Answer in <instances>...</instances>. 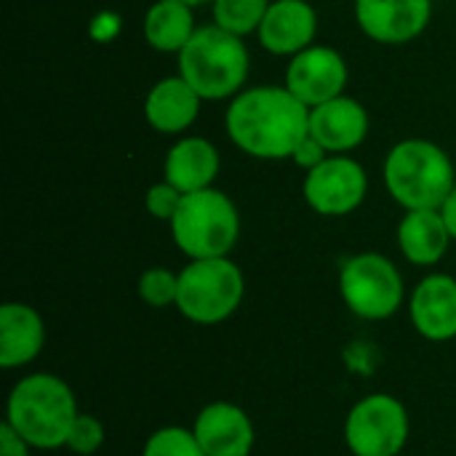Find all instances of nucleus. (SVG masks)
Masks as SVG:
<instances>
[{
    "instance_id": "29",
    "label": "nucleus",
    "mask_w": 456,
    "mask_h": 456,
    "mask_svg": "<svg viewBox=\"0 0 456 456\" xmlns=\"http://www.w3.org/2000/svg\"><path fill=\"white\" fill-rule=\"evenodd\" d=\"M182 3H187V5H192V8H200V5H206V3H211V0H182Z\"/></svg>"
},
{
    "instance_id": "19",
    "label": "nucleus",
    "mask_w": 456,
    "mask_h": 456,
    "mask_svg": "<svg viewBox=\"0 0 456 456\" xmlns=\"http://www.w3.org/2000/svg\"><path fill=\"white\" fill-rule=\"evenodd\" d=\"M398 251L414 267H436L454 240L438 208L406 211L395 230Z\"/></svg>"
},
{
    "instance_id": "13",
    "label": "nucleus",
    "mask_w": 456,
    "mask_h": 456,
    "mask_svg": "<svg viewBox=\"0 0 456 456\" xmlns=\"http://www.w3.org/2000/svg\"><path fill=\"white\" fill-rule=\"evenodd\" d=\"M192 433L206 456H251L256 446L251 417L230 401L203 406L192 422Z\"/></svg>"
},
{
    "instance_id": "5",
    "label": "nucleus",
    "mask_w": 456,
    "mask_h": 456,
    "mask_svg": "<svg viewBox=\"0 0 456 456\" xmlns=\"http://www.w3.org/2000/svg\"><path fill=\"white\" fill-rule=\"evenodd\" d=\"M168 227L176 248L187 259H216L230 256L238 246L240 214L227 192L208 187L187 192Z\"/></svg>"
},
{
    "instance_id": "8",
    "label": "nucleus",
    "mask_w": 456,
    "mask_h": 456,
    "mask_svg": "<svg viewBox=\"0 0 456 456\" xmlns=\"http://www.w3.org/2000/svg\"><path fill=\"white\" fill-rule=\"evenodd\" d=\"M409 436V409L387 393L361 398L345 419V444L353 456H398Z\"/></svg>"
},
{
    "instance_id": "22",
    "label": "nucleus",
    "mask_w": 456,
    "mask_h": 456,
    "mask_svg": "<svg viewBox=\"0 0 456 456\" xmlns=\"http://www.w3.org/2000/svg\"><path fill=\"white\" fill-rule=\"evenodd\" d=\"M142 456H206V452L200 449L192 428L168 425L150 433L142 446Z\"/></svg>"
},
{
    "instance_id": "17",
    "label": "nucleus",
    "mask_w": 456,
    "mask_h": 456,
    "mask_svg": "<svg viewBox=\"0 0 456 456\" xmlns=\"http://www.w3.org/2000/svg\"><path fill=\"white\" fill-rule=\"evenodd\" d=\"M222 168L219 150L206 136H182L171 144L163 160V179L179 192H198L214 187Z\"/></svg>"
},
{
    "instance_id": "27",
    "label": "nucleus",
    "mask_w": 456,
    "mask_h": 456,
    "mask_svg": "<svg viewBox=\"0 0 456 456\" xmlns=\"http://www.w3.org/2000/svg\"><path fill=\"white\" fill-rule=\"evenodd\" d=\"M0 456H32V446L19 438L5 422L0 425Z\"/></svg>"
},
{
    "instance_id": "11",
    "label": "nucleus",
    "mask_w": 456,
    "mask_h": 456,
    "mask_svg": "<svg viewBox=\"0 0 456 456\" xmlns=\"http://www.w3.org/2000/svg\"><path fill=\"white\" fill-rule=\"evenodd\" d=\"M358 29L382 45L417 40L433 19V0H353Z\"/></svg>"
},
{
    "instance_id": "24",
    "label": "nucleus",
    "mask_w": 456,
    "mask_h": 456,
    "mask_svg": "<svg viewBox=\"0 0 456 456\" xmlns=\"http://www.w3.org/2000/svg\"><path fill=\"white\" fill-rule=\"evenodd\" d=\"M107 441V430H104V422L94 414H77L72 430H69V438H67V452L77 456H94Z\"/></svg>"
},
{
    "instance_id": "9",
    "label": "nucleus",
    "mask_w": 456,
    "mask_h": 456,
    "mask_svg": "<svg viewBox=\"0 0 456 456\" xmlns=\"http://www.w3.org/2000/svg\"><path fill=\"white\" fill-rule=\"evenodd\" d=\"M305 203L329 219L358 211L369 195V174L350 155H329L321 166L305 174Z\"/></svg>"
},
{
    "instance_id": "28",
    "label": "nucleus",
    "mask_w": 456,
    "mask_h": 456,
    "mask_svg": "<svg viewBox=\"0 0 456 456\" xmlns=\"http://www.w3.org/2000/svg\"><path fill=\"white\" fill-rule=\"evenodd\" d=\"M438 211L444 214V222H446V227H449V232H452V238L456 240V184H454V190L449 192V198L444 200V206H441Z\"/></svg>"
},
{
    "instance_id": "18",
    "label": "nucleus",
    "mask_w": 456,
    "mask_h": 456,
    "mask_svg": "<svg viewBox=\"0 0 456 456\" xmlns=\"http://www.w3.org/2000/svg\"><path fill=\"white\" fill-rule=\"evenodd\" d=\"M45 347V321L24 302L0 307V366L5 371L29 366Z\"/></svg>"
},
{
    "instance_id": "2",
    "label": "nucleus",
    "mask_w": 456,
    "mask_h": 456,
    "mask_svg": "<svg viewBox=\"0 0 456 456\" xmlns=\"http://www.w3.org/2000/svg\"><path fill=\"white\" fill-rule=\"evenodd\" d=\"M72 387L48 371L21 377L5 401V425L35 452L67 449L69 430L77 419Z\"/></svg>"
},
{
    "instance_id": "3",
    "label": "nucleus",
    "mask_w": 456,
    "mask_h": 456,
    "mask_svg": "<svg viewBox=\"0 0 456 456\" xmlns=\"http://www.w3.org/2000/svg\"><path fill=\"white\" fill-rule=\"evenodd\" d=\"M179 75L203 102H230L246 88L251 53L243 37L211 24L195 29L190 43L176 53Z\"/></svg>"
},
{
    "instance_id": "10",
    "label": "nucleus",
    "mask_w": 456,
    "mask_h": 456,
    "mask_svg": "<svg viewBox=\"0 0 456 456\" xmlns=\"http://www.w3.org/2000/svg\"><path fill=\"white\" fill-rule=\"evenodd\" d=\"M347 80H350L347 59L331 45L313 43L310 48L289 59L283 86L307 107H318L329 99L342 96Z\"/></svg>"
},
{
    "instance_id": "7",
    "label": "nucleus",
    "mask_w": 456,
    "mask_h": 456,
    "mask_svg": "<svg viewBox=\"0 0 456 456\" xmlns=\"http://www.w3.org/2000/svg\"><path fill=\"white\" fill-rule=\"evenodd\" d=\"M339 297L361 321H387L406 302V283L393 259L379 251L347 256L339 267Z\"/></svg>"
},
{
    "instance_id": "1",
    "label": "nucleus",
    "mask_w": 456,
    "mask_h": 456,
    "mask_svg": "<svg viewBox=\"0 0 456 456\" xmlns=\"http://www.w3.org/2000/svg\"><path fill=\"white\" fill-rule=\"evenodd\" d=\"M227 139L256 160H291L310 134V107L286 86H254L230 99L224 110Z\"/></svg>"
},
{
    "instance_id": "20",
    "label": "nucleus",
    "mask_w": 456,
    "mask_h": 456,
    "mask_svg": "<svg viewBox=\"0 0 456 456\" xmlns=\"http://www.w3.org/2000/svg\"><path fill=\"white\" fill-rule=\"evenodd\" d=\"M195 29V8L182 0H155L142 19L144 43L158 53H179Z\"/></svg>"
},
{
    "instance_id": "23",
    "label": "nucleus",
    "mask_w": 456,
    "mask_h": 456,
    "mask_svg": "<svg viewBox=\"0 0 456 456\" xmlns=\"http://www.w3.org/2000/svg\"><path fill=\"white\" fill-rule=\"evenodd\" d=\"M139 299L147 307L166 310L176 307V294H179V273H171L168 267H150L139 275L136 283Z\"/></svg>"
},
{
    "instance_id": "15",
    "label": "nucleus",
    "mask_w": 456,
    "mask_h": 456,
    "mask_svg": "<svg viewBox=\"0 0 456 456\" xmlns=\"http://www.w3.org/2000/svg\"><path fill=\"white\" fill-rule=\"evenodd\" d=\"M369 110L355 96H337L310 107V136H315L329 155H350L369 136Z\"/></svg>"
},
{
    "instance_id": "21",
    "label": "nucleus",
    "mask_w": 456,
    "mask_h": 456,
    "mask_svg": "<svg viewBox=\"0 0 456 456\" xmlns=\"http://www.w3.org/2000/svg\"><path fill=\"white\" fill-rule=\"evenodd\" d=\"M270 3L273 0H211V16L216 27L246 37L256 35Z\"/></svg>"
},
{
    "instance_id": "6",
    "label": "nucleus",
    "mask_w": 456,
    "mask_h": 456,
    "mask_svg": "<svg viewBox=\"0 0 456 456\" xmlns=\"http://www.w3.org/2000/svg\"><path fill=\"white\" fill-rule=\"evenodd\" d=\"M246 297L243 270L230 256L190 259L179 270L176 310L195 326H216L230 321Z\"/></svg>"
},
{
    "instance_id": "12",
    "label": "nucleus",
    "mask_w": 456,
    "mask_h": 456,
    "mask_svg": "<svg viewBox=\"0 0 456 456\" xmlns=\"http://www.w3.org/2000/svg\"><path fill=\"white\" fill-rule=\"evenodd\" d=\"M409 318L414 331L428 342L456 339V278L430 273L409 294Z\"/></svg>"
},
{
    "instance_id": "4",
    "label": "nucleus",
    "mask_w": 456,
    "mask_h": 456,
    "mask_svg": "<svg viewBox=\"0 0 456 456\" xmlns=\"http://www.w3.org/2000/svg\"><path fill=\"white\" fill-rule=\"evenodd\" d=\"M385 187L403 211L441 208L456 184L449 152L430 139H401L382 166Z\"/></svg>"
},
{
    "instance_id": "16",
    "label": "nucleus",
    "mask_w": 456,
    "mask_h": 456,
    "mask_svg": "<svg viewBox=\"0 0 456 456\" xmlns=\"http://www.w3.org/2000/svg\"><path fill=\"white\" fill-rule=\"evenodd\" d=\"M203 99L192 91V86L176 72L160 77L144 99V120L150 128L166 136L184 134L200 115Z\"/></svg>"
},
{
    "instance_id": "25",
    "label": "nucleus",
    "mask_w": 456,
    "mask_h": 456,
    "mask_svg": "<svg viewBox=\"0 0 456 456\" xmlns=\"http://www.w3.org/2000/svg\"><path fill=\"white\" fill-rule=\"evenodd\" d=\"M182 198H184V192H179L174 184H168V182L163 179V182L147 187V192H144V208H147V214H150L152 219H158V222H171L174 214H176L179 206H182Z\"/></svg>"
},
{
    "instance_id": "26",
    "label": "nucleus",
    "mask_w": 456,
    "mask_h": 456,
    "mask_svg": "<svg viewBox=\"0 0 456 456\" xmlns=\"http://www.w3.org/2000/svg\"><path fill=\"white\" fill-rule=\"evenodd\" d=\"M326 158H329V150H326V147H323V144H321L315 136H310V134H307V136L299 142V147L294 150V155H291V163L307 174V171H313L315 166H321Z\"/></svg>"
},
{
    "instance_id": "14",
    "label": "nucleus",
    "mask_w": 456,
    "mask_h": 456,
    "mask_svg": "<svg viewBox=\"0 0 456 456\" xmlns=\"http://www.w3.org/2000/svg\"><path fill=\"white\" fill-rule=\"evenodd\" d=\"M318 37V13L307 0H273L259 29V45L273 56H297Z\"/></svg>"
}]
</instances>
